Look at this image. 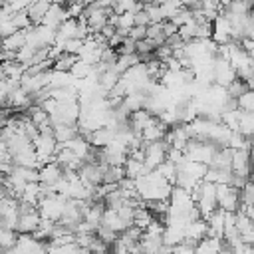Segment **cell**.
I'll return each instance as SVG.
<instances>
[{"instance_id": "obj_22", "label": "cell", "mask_w": 254, "mask_h": 254, "mask_svg": "<svg viewBox=\"0 0 254 254\" xmlns=\"http://www.w3.org/2000/svg\"><path fill=\"white\" fill-rule=\"evenodd\" d=\"M91 71H93V65L85 64V62H83V60H79V58H77V60L73 62V65L69 67V73H71L75 79H83V77H87Z\"/></svg>"}, {"instance_id": "obj_4", "label": "cell", "mask_w": 254, "mask_h": 254, "mask_svg": "<svg viewBox=\"0 0 254 254\" xmlns=\"http://www.w3.org/2000/svg\"><path fill=\"white\" fill-rule=\"evenodd\" d=\"M32 145H34V151H36L40 163H46V161L56 159L58 141H56L54 133H38V135L32 139Z\"/></svg>"}, {"instance_id": "obj_28", "label": "cell", "mask_w": 254, "mask_h": 254, "mask_svg": "<svg viewBox=\"0 0 254 254\" xmlns=\"http://www.w3.org/2000/svg\"><path fill=\"white\" fill-rule=\"evenodd\" d=\"M246 89H248V85H246V81H244V79H240V77H236L234 81H230V83L226 85L228 95H230V97H234V99H236L238 95H242Z\"/></svg>"}, {"instance_id": "obj_6", "label": "cell", "mask_w": 254, "mask_h": 254, "mask_svg": "<svg viewBox=\"0 0 254 254\" xmlns=\"http://www.w3.org/2000/svg\"><path fill=\"white\" fill-rule=\"evenodd\" d=\"M145 143V141H143ZM169 143L165 139H159V141H149L143 145V151H145V165L149 169H155L159 163H163L167 159V151H169Z\"/></svg>"}, {"instance_id": "obj_9", "label": "cell", "mask_w": 254, "mask_h": 254, "mask_svg": "<svg viewBox=\"0 0 254 254\" xmlns=\"http://www.w3.org/2000/svg\"><path fill=\"white\" fill-rule=\"evenodd\" d=\"M65 18H69L65 4H64V2H52V4H50V8H48V12L44 14V18H42V22H40V24H44V26H48V28L58 30V26H60Z\"/></svg>"}, {"instance_id": "obj_30", "label": "cell", "mask_w": 254, "mask_h": 254, "mask_svg": "<svg viewBox=\"0 0 254 254\" xmlns=\"http://www.w3.org/2000/svg\"><path fill=\"white\" fill-rule=\"evenodd\" d=\"M16 30H18V28H16V24H14L12 18H8V20H0V40L6 38V36H10V34H14Z\"/></svg>"}, {"instance_id": "obj_26", "label": "cell", "mask_w": 254, "mask_h": 254, "mask_svg": "<svg viewBox=\"0 0 254 254\" xmlns=\"http://www.w3.org/2000/svg\"><path fill=\"white\" fill-rule=\"evenodd\" d=\"M236 103L242 111H254V89H246L242 95H238Z\"/></svg>"}, {"instance_id": "obj_32", "label": "cell", "mask_w": 254, "mask_h": 254, "mask_svg": "<svg viewBox=\"0 0 254 254\" xmlns=\"http://www.w3.org/2000/svg\"><path fill=\"white\" fill-rule=\"evenodd\" d=\"M34 0H8L6 4L10 6L12 12H18V10H28V6L32 4Z\"/></svg>"}, {"instance_id": "obj_20", "label": "cell", "mask_w": 254, "mask_h": 254, "mask_svg": "<svg viewBox=\"0 0 254 254\" xmlns=\"http://www.w3.org/2000/svg\"><path fill=\"white\" fill-rule=\"evenodd\" d=\"M155 171H157L163 179H167L171 185H175V179H177V165H175L173 161L165 159L163 163H159V165L155 167Z\"/></svg>"}, {"instance_id": "obj_14", "label": "cell", "mask_w": 254, "mask_h": 254, "mask_svg": "<svg viewBox=\"0 0 254 254\" xmlns=\"http://www.w3.org/2000/svg\"><path fill=\"white\" fill-rule=\"evenodd\" d=\"M24 44H26V32L24 30H16L14 34L0 40V48L6 50V52H18Z\"/></svg>"}, {"instance_id": "obj_3", "label": "cell", "mask_w": 254, "mask_h": 254, "mask_svg": "<svg viewBox=\"0 0 254 254\" xmlns=\"http://www.w3.org/2000/svg\"><path fill=\"white\" fill-rule=\"evenodd\" d=\"M38 212L42 218H50V220H60L65 208V196L52 192V194H44L40 196L38 204H36Z\"/></svg>"}, {"instance_id": "obj_24", "label": "cell", "mask_w": 254, "mask_h": 254, "mask_svg": "<svg viewBox=\"0 0 254 254\" xmlns=\"http://www.w3.org/2000/svg\"><path fill=\"white\" fill-rule=\"evenodd\" d=\"M147 38H151L157 46L163 44L167 40L165 34H163V22H151V24H147Z\"/></svg>"}, {"instance_id": "obj_37", "label": "cell", "mask_w": 254, "mask_h": 254, "mask_svg": "<svg viewBox=\"0 0 254 254\" xmlns=\"http://www.w3.org/2000/svg\"><path fill=\"white\" fill-rule=\"evenodd\" d=\"M145 4H151V2H159V0H143Z\"/></svg>"}, {"instance_id": "obj_8", "label": "cell", "mask_w": 254, "mask_h": 254, "mask_svg": "<svg viewBox=\"0 0 254 254\" xmlns=\"http://www.w3.org/2000/svg\"><path fill=\"white\" fill-rule=\"evenodd\" d=\"M236 79V69L232 67V64L220 56L214 58V83L218 85H228L230 81Z\"/></svg>"}, {"instance_id": "obj_27", "label": "cell", "mask_w": 254, "mask_h": 254, "mask_svg": "<svg viewBox=\"0 0 254 254\" xmlns=\"http://www.w3.org/2000/svg\"><path fill=\"white\" fill-rule=\"evenodd\" d=\"M177 34L181 36V40H183V42H189V40H192V38H194V34H196V20L192 18L190 22H187V24L179 26Z\"/></svg>"}, {"instance_id": "obj_21", "label": "cell", "mask_w": 254, "mask_h": 254, "mask_svg": "<svg viewBox=\"0 0 254 254\" xmlns=\"http://www.w3.org/2000/svg\"><path fill=\"white\" fill-rule=\"evenodd\" d=\"M77 60V56L75 54H67V52H64L60 58H56L54 60V64H52V69H60V71H69V67L73 65V62Z\"/></svg>"}, {"instance_id": "obj_15", "label": "cell", "mask_w": 254, "mask_h": 254, "mask_svg": "<svg viewBox=\"0 0 254 254\" xmlns=\"http://www.w3.org/2000/svg\"><path fill=\"white\" fill-rule=\"evenodd\" d=\"M52 133L56 137L58 143H64V141H69L71 137H75L79 131H77V123H56L52 125Z\"/></svg>"}, {"instance_id": "obj_5", "label": "cell", "mask_w": 254, "mask_h": 254, "mask_svg": "<svg viewBox=\"0 0 254 254\" xmlns=\"http://www.w3.org/2000/svg\"><path fill=\"white\" fill-rule=\"evenodd\" d=\"M216 204L226 212H236L240 206L238 189L228 183H218L216 185Z\"/></svg>"}, {"instance_id": "obj_34", "label": "cell", "mask_w": 254, "mask_h": 254, "mask_svg": "<svg viewBox=\"0 0 254 254\" xmlns=\"http://www.w3.org/2000/svg\"><path fill=\"white\" fill-rule=\"evenodd\" d=\"M177 30H179V26H177L175 22H171V20H163V34H165V38L177 34Z\"/></svg>"}, {"instance_id": "obj_18", "label": "cell", "mask_w": 254, "mask_h": 254, "mask_svg": "<svg viewBox=\"0 0 254 254\" xmlns=\"http://www.w3.org/2000/svg\"><path fill=\"white\" fill-rule=\"evenodd\" d=\"M238 133L252 139L254 137V111H242L238 121Z\"/></svg>"}, {"instance_id": "obj_36", "label": "cell", "mask_w": 254, "mask_h": 254, "mask_svg": "<svg viewBox=\"0 0 254 254\" xmlns=\"http://www.w3.org/2000/svg\"><path fill=\"white\" fill-rule=\"evenodd\" d=\"M250 181H254V165H252V169H250V177H248Z\"/></svg>"}, {"instance_id": "obj_25", "label": "cell", "mask_w": 254, "mask_h": 254, "mask_svg": "<svg viewBox=\"0 0 254 254\" xmlns=\"http://www.w3.org/2000/svg\"><path fill=\"white\" fill-rule=\"evenodd\" d=\"M238 194H240V204H254V181L248 179V181L240 187Z\"/></svg>"}, {"instance_id": "obj_10", "label": "cell", "mask_w": 254, "mask_h": 254, "mask_svg": "<svg viewBox=\"0 0 254 254\" xmlns=\"http://www.w3.org/2000/svg\"><path fill=\"white\" fill-rule=\"evenodd\" d=\"M208 232V224L206 220L200 216V218H194V220H189L185 224V240L190 242V244H196L200 238H204Z\"/></svg>"}, {"instance_id": "obj_19", "label": "cell", "mask_w": 254, "mask_h": 254, "mask_svg": "<svg viewBox=\"0 0 254 254\" xmlns=\"http://www.w3.org/2000/svg\"><path fill=\"white\" fill-rule=\"evenodd\" d=\"M137 62H141V58H139L137 52H135V54H117V60H115L113 67H115L119 73H123L125 69H129V67L135 65Z\"/></svg>"}, {"instance_id": "obj_35", "label": "cell", "mask_w": 254, "mask_h": 254, "mask_svg": "<svg viewBox=\"0 0 254 254\" xmlns=\"http://www.w3.org/2000/svg\"><path fill=\"white\" fill-rule=\"evenodd\" d=\"M246 85H248V89H254V75L246 79Z\"/></svg>"}, {"instance_id": "obj_11", "label": "cell", "mask_w": 254, "mask_h": 254, "mask_svg": "<svg viewBox=\"0 0 254 254\" xmlns=\"http://www.w3.org/2000/svg\"><path fill=\"white\" fill-rule=\"evenodd\" d=\"M6 105L12 107V109H28L32 105V97L26 89H22L20 85L16 89H12L6 97Z\"/></svg>"}, {"instance_id": "obj_29", "label": "cell", "mask_w": 254, "mask_h": 254, "mask_svg": "<svg viewBox=\"0 0 254 254\" xmlns=\"http://www.w3.org/2000/svg\"><path fill=\"white\" fill-rule=\"evenodd\" d=\"M133 26H135L133 12H121V14H117V24H115V30H131Z\"/></svg>"}, {"instance_id": "obj_31", "label": "cell", "mask_w": 254, "mask_h": 254, "mask_svg": "<svg viewBox=\"0 0 254 254\" xmlns=\"http://www.w3.org/2000/svg\"><path fill=\"white\" fill-rule=\"evenodd\" d=\"M131 40H135V42H139V40H143L145 36H147V26H133L131 30H129V34H127Z\"/></svg>"}, {"instance_id": "obj_7", "label": "cell", "mask_w": 254, "mask_h": 254, "mask_svg": "<svg viewBox=\"0 0 254 254\" xmlns=\"http://www.w3.org/2000/svg\"><path fill=\"white\" fill-rule=\"evenodd\" d=\"M10 250H14V252H28V254H32V252H46V250H48V246H46V242H44V240H38L34 234L18 232L16 242H14V246H12Z\"/></svg>"}, {"instance_id": "obj_13", "label": "cell", "mask_w": 254, "mask_h": 254, "mask_svg": "<svg viewBox=\"0 0 254 254\" xmlns=\"http://www.w3.org/2000/svg\"><path fill=\"white\" fill-rule=\"evenodd\" d=\"M167 129H169V127H167L163 121H159V117H155V119L141 131V139H143L145 143H149V141H159V139L165 137Z\"/></svg>"}, {"instance_id": "obj_23", "label": "cell", "mask_w": 254, "mask_h": 254, "mask_svg": "<svg viewBox=\"0 0 254 254\" xmlns=\"http://www.w3.org/2000/svg\"><path fill=\"white\" fill-rule=\"evenodd\" d=\"M16 236H18L16 230L6 228V226L2 224V226H0V250H10V248L14 246V242H16Z\"/></svg>"}, {"instance_id": "obj_1", "label": "cell", "mask_w": 254, "mask_h": 254, "mask_svg": "<svg viewBox=\"0 0 254 254\" xmlns=\"http://www.w3.org/2000/svg\"><path fill=\"white\" fill-rule=\"evenodd\" d=\"M135 189L145 202L147 200H169L173 185L167 179H163L155 169H151L147 175H141L135 179Z\"/></svg>"}, {"instance_id": "obj_17", "label": "cell", "mask_w": 254, "mask_h": 254, "mask_svg": "<svg viewBox=\"0 0 254 254\" xmlns=\"http://www.w3.org/2000/svg\"><path fill=\"white\" fill-rule=\"evenodd\" d=\"M48 8H50V2L48 0H34L30 6H28V16H30V20H32V24H40L42 22V18H44V14L48 12Z\"/></svg>"}, {"instance_id": "obj_12", "label": "cell", "mask_w": 254, "mask_h": 254, "mask_svg": "<svg viewBox=\"0 0 254 254\" xmlns=\"http://www.w3.org/2000/svg\"><path fill=\"white\" fill-rule=\"evenodd\" d=\"M101 224L107 226V228H111V230H115V232H123V230L129 226V224L119 216L117 208H111V206H105L103 216H101Z\"/></svg>"}, {"instance_id": "obj_33", "label": "cell", "mask_w": 254, "mask_h": 254, "mask_svg": "<svg viewBox=\"0 0 254 254\" xmlns=\"http://www.w3.org/2000/svg\"><path fill=\"white\" fill-rule=\"evenodd\" d=\"M133 20H135V26H147V24H151V20H149V16H147L145 8L137 10V12L133 14Z\"/></svg>"}, {"instance_id": "obj_2", "label": "cell", "mask_w": 254, "mask_h": 254, "mask_svg": "<svg viewBox=\"0 0 254 254\" xmlns=\"http://www.w3.org/2000/svg\"><path fill=\"white\" fill-rule=\"evenodd\" d=\"M192 198H194V204L198 206L200 210V216L206 218L218 204H216V185L210 183V181H200L194 189H192Z\"/></svg>"}, {"instance_id": "obj_16", "label": "cell", "mask_w": 254, "mask_h": 254, "mask_svg": "<svg viewBox=\"0 0 254 254\" xmlns=\"http://www.w3.org/2000/svg\"><path fill=\"white\" fill-rule=\"evenodd\" d=\"M123 169H125V177H131V179H137V177L147 175V173L151 171V169L145 165V161L133 159V157H129V155H127V159H125Z\"/></svg>"}]
</instances>
